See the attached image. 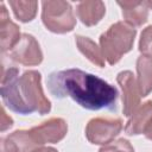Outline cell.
<instances>
[{"label": "cell", "instance_id": "cell-1", "mask_svg": "<svg viewBox=\"0 0 152 152\" xmlns=\"http://www.w3.org/2000/svg\"><path fill=\"white\" fill-rule=\"evenodd\" d=\"M49 91L57 99L71 97L81 107L89 110L118 108V90L104 80L71 68L53 71L46 80Z\"/></svg>", "mask_w": 152, "mask_h": 152}, {"label": "cell", "instance_id": "cell-2", "mask_svg": "<svg viewBox=\"0 0 152 152\" xmlns=\"http://www.w3.org/2000/svg\"><path fill=\"white\" fill-rule=\"evenodd\" d=\"M17 68L4 69L1 77V97L4 103L21 115L37 112L40 115L48 114L51 109L50 101L45 97L40 84V74L36 70H27L21 76Z\"/></svg>", "mask_w": 152, "mask_h": 152}, {"label": "cell", "instance_id": "cell-3", "mask_svg": "<svg viewBox=\"0 0 152 152\" xmlns=\"http://www.w3.org/2000/svg\"><path fill=\"white\" fill-rule=\"evenodd\" d=\"M135 33V27L127 23L118 21L113 24L100 37V46L104 59L112 65L118 63L132 49Z\"/></svg>", "mask_w": 152, "mask_h": 152}, {"label": "cell", "instance_id": "cell-4", "mask_svg": "<svg viewBox=\"0 0 152 152\" xmlns=\"http://www.w3.org/2000/svg\"><path fill=\"white\" fill-rule=\"evenodd\" d=\"M42 7V20L49 31L55 33H65L75 27L76 19L69 2L43 1Z\"/></svg>", "mask_w": 152, "mask_h": 152}, {"label": "cell", "instance_id": "cell-5", "mask_svg": "<svg viewBox=\"0 0 152 152\" xmlns=\"http://www.w3.org/2000/svg\"><path fill=\"white\" fill-rule=\"evenodd\" d=\"M122 122L120 119H91L86 127V137L91 144L106 145L121 132Z\"/></svg>", "mask_w": 152, "mask_h": 152}, {"label": "cell", "instance_id": "cell-6", "mask_svg": "<svg viewBox=\"0 0 152 152\" xmlns=\"http://www.w3.org/2000/svg\"><path fill=\"white\" fill-rule=\"evenodd\" d=\"M10 57L23 65H37L43 61V53L38 42L31 34H21L19 42L10 51Z\"/></svg>", "mask_w": 152, "mask_h": 152}, {"label": "cell", "instance_id": "cell-7", "mask_svg": "<svg viewBox=\"0 0 152 152\" xmlns=\"http://www.w3.org/2000/svg\"><path fill=\"white\" fill-rule=\"evenodd\" d=\"M30 131V134L38 147H42L46 142H58L64 138L68 131L66 122L63 119L53 118L39 126H36Z\"/></svg>", "mask_w": 152, "mask_h": 152}, {"label": "cell", "instance_id": "cell-8", "mask_svg": "<svg viewBox=\"0 0 152 152\" xmlns=\"http://www.w3.org/2000/svg\"><path fill=\"white\" fill-rule=\"evenodd\" d=\"M118 83L122 89V102H124V115L131 116L140 103V90L138 82L132 71L125 70L118 74Z\"/></svg>", "mask_w": 152, "mask_h": 152}, {"label": "cell", "instance_id": "cell-9", "mask_svg": "<svg viewBox=\"0 0 152 152\" xmlns=\"http://www.w3.org/2000/svg\"><path fill=\"white\" fill-rule=\"evenodd\" d=\"M151 124H152V101H147L134 110L132 118L128 120L127 125L125 126V132L128 135H138L142 133L145 134Z\"/></svg>", "mask_w": 152, "mask_h": 152}, {"label": "cell", "instance_id": "cell-10", "mask_svg": "<svg viewBox=\"0 0 152 152\" xmlns=\"http://www.w3.org/2000/svg\"><path fill=\"white\" fill-rule=\"evenodd\" d=\"M0 34H1V51H11L13 46L19 42L21 34L19 27L10 19L8 12L5 5L1 2L0 6Z\"/></svg>", "mask_w": 152, "mask_h": 152}, {"label": "cell", "instance_id": "cell-11", "mask_svg": "<svg viewBox=\"0 0 152 152\" xmlns=\"http://www.w3.org/2000/svg\"><path fill=\"white\" fill-rule=\"evenodd\" d=\"M38 146L33 141L30 131H15L1 139V152H32Z\"/></svg>", "mask_w": 152, "mask_h": 152}, {"label": "cell", "instance_id": "cell-12", "mask_svg": "<svg viewBox=\"0 0 152 152\" xmlns=\"http://www.w3.org/2000/svg\"><path fill=\"white\" fill-rule=\"evenodd\" d=\"M118 5L122 10L126 23L131 26L138 27L146 23L150 10L146 1H119Z\"/></svg>", "mask_w": 152, "mask_h": 152}, {"label": "cell", "instance_id": "cell-13", "mask_svg": "<svg viewBox=\"0 0 152 152\" xmlns=\"http://www.w3.org/2000/svg\"><path fill=\"white\" fill-rule=\"evenodd\" d=\"M104 12L106 7L102 1H82L76 7V14L86 26L97 24L104 15Z\"/></svg>", "mask_w": 152, "mask_h": 152}, {"label": "cell", "instance_id": "cell-14", "mask_svg": "<svg viewBox=\"0 0 152 152\" xmlns=\"http://www.w3.org/2000/svg\"><path fill=\"white\" fill-rule=\"evenodd\" d=\"M138 87L140 95L147 96L152 91V56L141 55L137 61Z\"/></svg>", "mask_w": 152, "mask_h": 152}, {"label": "cell", "instance_id": "cell-15", "mask_svg": "<svg viewBox=\"0 0 152 152\" xmlns=\"http://www.w3.org/2000/svg\"><path fill=\"white\" fill-rule=\"evenodd\" d=\"M76 44L78 50L94 64L100 68L104 66V57L102 55L101 49L88 37L76 36Z\"/></svg>", "mask_w": 152, "mask_h": 152}, {"label": "cell", "instance_id": "cell-16", "mask_svg": "<svg viewBox=\"0 0 152 152\" xmlns=\"http://www.w3.org/2000/svg\"><path fill=\"white\" fill-rule=\"evenodd\" d=\"M14 15L23 23L31 21L37 13V1H10Z\"/></svg>", "mask_w": 152, "mask_h": 152}, {"label": "cell", "instance_id": "cell-17", "mask_svg": "<svg viewBox=\"0 0 152 152\" xmlns=\"http://www.w3.org/2000/svg\"><path fill=\"white\" fill-rule=\"evenodd\" d=\"M99 152H134L133 146L126 139H118L110 141L100 148Z\"/></svg>", "mask_w": 152, "mask_h": 152}, {"label": "cell", "instance_id": "cell-18", "mask_svg": "<svg viewBox=\"0 0 152 152\" xmlns=\"http://www.w3.org/2000/svg\"><path fill=\"white\" fill-rule=\"evenodd\" d=\"M139 50L142 55L152 56V26H148L142 31L139 43Z\"/></svg>", "mask_w": 152, "mask_h": 152}, {"label": "cell", "instance_id": "cell-19", "mask_svg": "<svg viewBox=\"0 0 152 152\" xmlns=\"http://www.w3.org/2000/svg\"><path fill=\"white\" fill-rule=\"evenodd\" d=\"M1 131L4 132V131H6L7 128H10V127H12V125H13V120L6 114V112H5V109L2 108L1 109Z\"/></svg>", "mask_w": 152, "mask_h": 152}, {"label": "cell", "instance_id": "cell-20", "mask_svg": "<svg viewBox=\"0 0 152 152\" xmlns=\"http://www.w3.org/2000/svg\"><path fill=\"white\" fill-rule=\"evenodd\" d=\"M32 152H57V151L52 147H38Z\"/></svg>", "mask_w": 152, "mask_h": 152}, {"label": "cell", "instance_id": "cell-21", "mask_svg": "<svg viewBox=\"0 0 152 152\" xmlns=\"http://www.w3.org/2000/svg\"><path fill=\"white\" fill-rule=\"evenodd\" d=\"M145 135H146V138H147V139H150V140H152V124L150 125V127H148V129L146 131V133H145Z\"/></svg>", "mask_w": 152, "mask_h": 152}]
</instances>
